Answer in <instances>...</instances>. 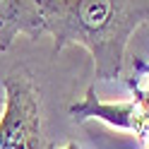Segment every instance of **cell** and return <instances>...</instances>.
Listing matches in <instances>:
<instances>
[{
	"instance_id": "cell-1",
	"label": "cell",
	"mask_w": 149,
	"mask_h": 149,
	"mask_svg": "<svg viewBox=\"0 0 149 149\" xmlns=\"http://www.w3.org/2000/svg\"><path fill=\"white\" fill-rule=\"evenodd\" d=\"M53 51L82 46L94 58L96 79H118L130 36L149 22V0H34Z\"/></svg>"
},
{
	"instance_id": "cell-2",
	"label": "cell",
	"mask_w": 149,
	"mask_h": 149,
	"mask_svg": "<svg viewBox=\"0 0 149 149\" xmlns=\"http://www.w3.org/2000/svg\"><path fill=\"white\" fill-rule=\"evenodd\" d=\"M0 149H43L41 96L26 68L5 77V111L0 116Z\"/></svg>"
},
{
	"instance_id": "cell-3",
	"label": "cell",
	"mask_w": 149,
	"mask_h": 149,
	"mask_svg": "<svg viewBox=\"0 0 149 149\" xmlns=\"http://www.w3.org/2000/svg\"><path fill=\"white\" fill-rule=\"evenodd\" d=\"M70 116L74 123H84V120L94 118V120H104V123L120 127V130H130L139 137L149 135V120L144 116V111L139 108L137 101H125V104H108L96 96L94 87L87 89L84 99L79 104L70 106Z\"/></svg>"
},
{
	"instance_id": "cell-4",
	"label": "cell",
	"mask_w": 149,
	"mask_h": 149,
	"mask_svg": "<svg viewBox=\"0 0 149 149\" xmlns=\"http://www.w3.org/2000/svg\"><path fill=\"white\" fill-rule=\"evenodd\" d=\"M19 34L39 39L41 12L34 0H0V51H7Z\"/></svg>"
},
{
	"instance_id": "cell-5",
	"label": "cell",
	"mask_w": 149,
	"mask_h": 149,
	"mask_svg": "<svg viewBox=\"0 0 149 149\" xmlns=\"http://www.w3.org/2000/svg\"><path fill=\"white\" fill-rule=\"evenodd\" d=\"M43 149H55V147H48V144H46ZM63 149H79V144H74V142H70L68 147H63Z\"/></svg>"
},
{
	"instance_id": "cell-6",
	"label": "cell",
	"mask_w": 149,
	"mask_h": 149,
	"mask_svg": "<svg viewBox=\"0 0 149 149\" xmlns=\"http://www.w3.org/2000/svg\"><path fill=\"white\" fill-rule=\"evenodd\" d=\"M147 149H149V144H147Z\"/></svg>"
}]
</instances>
